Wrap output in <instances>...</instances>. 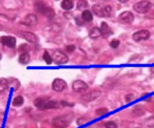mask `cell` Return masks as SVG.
Returning <instances> with one entry per match:
<instances>
[{
    "mask_svg": "<svg viewBox=\"0 0 154 128\" xmlns=\"http://www.w3.org/2000/svg\"><path fill=\"white\" fill-rule=\"evenodd\" d=\"M35 106L40 110H46V109H53V108H57L59 106L57 101H54L48 98L41 97L35 100Z\"/></svg>",
    "mask_w": 154,
    "mask_h": 128,
    "instance_id": "cell-1",
    "label": "cell"
},
{
    "mask_svg": "<svg viewBox=\"0 0 154 128\" xmlns=\"http://www.w3.org/2000/svg\"><path fill=\"white\" fill-rule=\"evenodd\" d=\"M71 122V118L69 116L56 117L51 121L54 128H67Z\"/></svg>",
    "mask_w": 154,
    "mask_h": 128,
    "instance_id": "cell-2",
    "label": "cell"
},
{
    "mask_svg": "<svg viewBox=\"0 0 154 128\" xmlns=\"http://www.w3.org/2000/svg\"><path fill=\"white\" fill-rule=\"evenodd\" d=\"M35 6H36L37 11H38L39 13L46 15V16L49 17V18L54 17V15H55V12L53 11V8H48V6H46V4H45L44 2L40 1V0H38V1H37L36 3H35Z\"/></svg>",
    "mask_w": 154,
    "mask_h": 128,
    "instance_id": "cell-3",
    "label": "cell"
},
{
    "mask_svg": "<svg viewBox=\"0 0 154 128\" xmlns=\"http://www.w3.org/2000/svg\"><path fill=\"white\" fill-rule=\"evenodd\" d=\"M51 59H53V61L58 65L65 64V63H67V61H68V57H67V56L61 51L54 52L53 56H51Z\"/></svg>",
    "mask_w": 154,
    "mask_h": 128,
    "instance_id": "cell-4",
    "label": "cell"
},
{
    "mask_svg": "<svg viewBox=\"0 0 154 128\" xmlns=\"http://www.w3.org/2000/svg\"><path fill=\"white\" fill-rule=\"evenodd\" d=\"M152 8V4L149 1H140L137 3L134 4L133 8L140 14H145V13L148 12L150 8Z\"/></svg>",
    "mask_w": 154,
    "mask_h": 128,
    "instance_id": "cell-5",
    "label": "cell"
},
{
    "mask_svg": "<svg viewBox=\"0 0 154 128\" xmlns=\"http://www.w3.org/2000/svg\"><path fill=\"white\" fill-rule=\"evenodd\" d=\"M72 89L75 92H85L88 89V85L82 80H77L72 83Z\"/></svg>",
    "mask_w": 154,
    "mask_h": 128,
    "instance_id": "cell-6",
    "label": "cell"
},
{
    "mask_svg": "<svg viewBox=\"0 0 154 128\" xmlns=\"http://www.w3.org/2000/svg\"><path fill=\"white\" fill-rule=\"evenodd\" d=\"M150 37V33L146 30H142V31H138L133 34V40H135L136 42H140V41H144L149 39Z\"/></svg>",
    "mask_w": 154,
    "mask_h": 128,
    "instance_id": "cell-7",
    "label": "cell"
},
{
    "mask_svg": "<svg viewBox=\"0 0 154 128\" xmlns=\"http://www.w3.org/2000/svg\"><path fill=\"white\" fill-rule=\"evenodd\" d=\"M66 88V82L63 79H55L53 82V89L55 92H62Z\"/></svg>",
    "mask_w": 154,
    "mask_h": 128,
    "instance_id": "cell-8",
    "label": "cell"
},
{
    "mask_svg": "<svg viewBox=\"0 0 154 128\" xmlns=\"http://www.w3.org/2000/svg\"><path fill=\"white\" fill-rule=\"evenodd\" d=\"M100 95H101V92H100L99 90H92V92H86V94L82 97V100H83V101H86V102H90V101L95 100L97 98H99Z\"/></svg>",
    "mask_w": 154,
    "mask_h": 128,
    "instance_id": "cell-9",
    "label": "cell"
},
{
    "mask_svg": "<svg viewBox=\"0 0 154 128\" xmlns=\"http://www.w3.org/2000/svg\"><path fill=\"white\" fill-rule=\"evenodd\" d=\"M1 43L3 45L8 47H14L16 45V39L14 37H11V36H4V37H1L0 39Z\"/></svg>",
    "mask_w": 154,
    "mask_h": 128,
    "instance_id": "cell-10",
    "label": "cell"
},
{
    "mask_svg": "<svg viewBox=\"0 0 154 128\" xmlns=\"http://www.w3.org/2000/svg\"><path fill=\"white\" fill-rule=\"evenodd\" d=\"M37 22H38V19L32 14L27 15L24 18V20H23V24L27 25V27H34V25L37 24Z\"/></svg>",
    "mask_w": 154,
    "mask_h": 128,
    "instance_id": "cell-11",
    "label": "cell"
},
{
    "mask_svg": "<svg viewBox=\"0 0 154 128\" xmlns=\"http://www.w3.org/2000/svg\"><path fill=\"white\" fill-rule=\"evenodd\" d=\"M133 19L134 17L131 12H123L120 15V20H122L125 23H131L133 21Z\"/></svg>",
    "mask_w": 154,
    "mask_h": 128,
    "instance_id": "cell-12",
    "label": "cell"
},
{
    "mask_svg": "<svg viewBox=\"0 0 154 128\" xmlns=\"http://www.w3.org/2000/svg\"><path fill=\"white\" fill-rule=\"evenodd\" d=\"M22 36L25 40H27L29 42H32V43H36L37 42V37L35 36V34H32L31 32H24L22 33Z\"/></svg>",
    "mask_w": 154,
    "mask_h": 128,
    "instance_id": "cell-13",
    "label": "cell"
},
{
    "mask_svg": "<svg viewBox=\"0 0 154 128\" xmlns=\"http://www.w3.org/2000/svg\"><path fill=\"white\" fill-rule=\"evenodd\" d=\"M92 11L94 13V15L99 17H104V8H102L100 4H94L92 6Z\"/></svg>",
    "mask_w": 154,
    "mask_h": 128,
    "instance_id": "cell-14",
    "label": "cell"
},
{
    "mask_svg": "<svg viewBox=\"0 0 154 128\" xmlns=\"http://www.w3.org/2000/svg\"><path fill=\"white\" fill-rule=\"evenodd\" d=\"M101 35H102V32H101V29H99V27H92L89 32V36H90V38H92V39L99 38Z\"/></svg>",
    "mask_w": 154,
    "mask_h": 128,
    "instance_id": "cell-15",
    "label": "cell"
},
{
    "mask_svg": "<svg viewBox=\"0 0 154 128\" xmlns=\"http://www.w3.org/2000/svg\"><path fill=\"white\" fill-rule=\"evenodd\" d=\"M82 19H83L84 21H86V22H89V21L92 20V14L90 11L88 10H85L83 11V13H82Z\"/></svg>",
    "mask_w": 154,
    "mask_h": 128,
    "instance_id": "cell-16",
    "label": "cell"
},
{
    "mask_svg": "<svg viewBox=\"0 0 154 128\" xmlns=\"http://www.w3.org/2000/svg\"><path fill=\"white\" fill-rule=\"evenodd\" d=\"M62 8H64L65 11H70L73 6L72 0H63L62 1Z\"/></svg>",
    "mask_w": 154,
    "mask_h": 128,
    "instance_id": "cell-17",
    "label": "cell"
},
{
    "mask_svg": "<svg viewBox=\"0 0 154 128\" xmlns=\"http://www.w3.org/2000/svg\"><path fill=\"white\" fill-rule=\"evenodd\" d=\"M8 87V81L4 78H0V94L6 90Z\"/></svg>",
    "mask_w": 154,
    "mask_h": 128,
    "instance_id": "cell-18",
    "label": "cell"
},
{
    "mask_svg": "<svg viewBox=\"0 0 154 128\" xmlns=\"http://www.w3.org/2000/svg\"><path fill=\"white\" fill-rule=\"evenodd\" d=\"M101 32L105 36H108V35L111 34V30L109 29V27H108V24L106 22H103L101 24Z\"/></svg>",
    "mask_w": 154,
    "mask_h": 128,
    "instance_id": "cell-19",
    "label": "cell"
},
{
    "mask_svg": "<svg viewBox=\"0 0 154 128\" xmlns=\"http://www.w3.org/2000/svg\"><path fill=\"white\" fill-rule=\"evenodd\" d=\"M19 62L21 64H27L29 62V55L27 53H23L19 57Z\"/></svg>",
    "mask_w": 154,
    "mask_h": 128,
    "instance_id": "cell-20",
    "label": "cell"
},
{
    "mask_svg": "<svg viewBox=\"0 0 154 128\" xmlns=\"http://www.w3.org/2000/svg\"><path fill=\"white\" fill-rule=\"evenodd\" d=\"M23 103H24V99H23V98L21 97V96L16 97L14 100H13V102H12L13 106H17V107H19V106H21Z\"/></svg>",
    "mask_w": 154,
    "mask_h": 128,
    "instance_id": "cell-21",
    "label": "cell"
},
{
    "mask_svg": "<svg viewBox=\"0 0 154 128\" xmlns=\"http://www.w3.org/2000/svg\"><path fill=\"white\" fill-rule=\"evenodd\" d=\"M88 6V2L86 0H79L78 1V4H77V8L78 10L80 11H85Z\"/></svg>",
    "mask_w": 154,
    "mask_h": 128,
    "instance_id": "cell-22",
    "label": "cell"
},
{
    "mask_svg": "<svg viewBox=\"0 0 154 128\" xmlns=\"http://www.w3.org/2000/svg\"><path fill=\"white\" fill-rule=\"evenodd\" d=\"M43 59L45 60V62H46L47 64H51V62H53V59H51V57L49 56V54L47 51H45L44 54H43Z\"/></svg>",
    "mask_w": 154,
    "mask_h": 128,
    "instance_id": "cell-23",
    "label": "cell"
},
{
    "mask_svg": "<svg viewBox=\"0 0 154 128\" xmlns=\"http://www.w3.org/2000/svg\"><path fill=\"white\" fill-rule=\"evenodd\" d=\"M111 14H112L111 6H109V5H106L105 8H104V17H109Z\"/></svg>",
    "mask_w": 154,
    "mask_h": 128,
    "instance_id": "cell-24",
    "label": "cell"
},
{
    "mask_svg": "<svg viewBox=\"0 0 154 128\" xmlns=\"http://www.w3.org/2000/svg\"><path fill=\"white\" fill-rule=\"evenodd\" d=\"M105 127L106 128H119L118 125H116V123L113 122V121H108V122H106Z\"/></svg>",
    "mask_w": 154,
    "mask_h": 128,
    "instance_id": "cell-25",
    "label": "cell"
},
{
    "mask_svg": "<svg viewBox=\"0 0 154 128\" xmlns=\"http://www.w3.org/2000/svg\"><path fill=\"white\" fill-rule=\"evenodd\" d=\"M119 45H120V40H118V39H114L110 42V46L113 47V48H116Z\"/></svg>",
    "mask_w": 154,
    "mask_h": 128,
    "instance_id": "cell-26",
    "label": "cell"
},
{
    "mask_svg": "<svg viewBox=\"0 0 154 128\" xmlns=\"http://www.w3.org/2000/svg\"><path fill=\"white\" fill-rule=\"evenodd\" d=\"M108 112V109L107 108H100V109L97 110V114L101 116V114H106Z\"/></svg>",
    "mask_w": 154,
    "mask_h": 128,
    "instance_id": "cell-27",
    "label": "cell"
},
{
    "mask_svg": "<svg viewBox=\"0 0 154 128\" xmlns=\"http://www.w3.org/2000/svg\"><path fill=\"white\" fill-rule=\"evenodd\" d=\"M66 49H67V52H69V53H72L73 49H75V46H73V45H70V46H66Z\"/></svg>",
    "mask_w": 154,
    "mask_h": 128,
    "instance_id": "cell-28",
    "label": "cell"
},
{
    "mask_svg": "<svg viewBox=\"0 0 154 128\" xmlns=\"http://www.w3.org/2000/svg\"><path fill=\"white\" fill-rule=\"evenodd\" d=\"M132 98H133V96H132V95H129V96H127V97H126V100H127V102H129L130 100L132 99Z\"/></svg>",
    "mask_w": 154,
    "mask_h": 128,
    "instance_id": "cell-29",
    "label": "cell"
},
{
    "mask_svg": "<svg viewBox=\"0 0 154 128\" xmlns=\"http://www.w3.org/2000/svg\"><path fill=\"white\" fill-rule=\"evenodd\" d=\"M119 1H120L121 3H126V2H127L128 0H119Z\"/></svg>",
    "mask_w": 154,
    "mask_h": 128,
    "instance_id": "cell-30",
    "label": "cell"
},
{
    "mask_svg": "<svg viewBox=\"0 0 154 128\" xmlns=\"http://www.w3.org/2000/svg\"><path fill=\"white\" fill-rule=\"evenodd\" d=\"M1 30H2V27H1V25H0V31H1Z\"/></svg>",
    "mask_w": 154,
    "mask_h": 128,
    "instance_id": "cell-31",
    "label": "cell"
},
{
    "mask_svg": "<svg viewBox=\"0 0 154 128\" xmlns=\"http://www.w3.org/2000/svg\"><path fill=\"white\" fill-rule=\"evenodd\" d=\"M151 70H152V71H153V73H154V67H153V68H152V69H151Z\"/></svg>",
    "mask_w": 154,
    "mask_h": 128,
    "instance_id": "cell-32",
    "label": "cell"
},
{
    "mask_svg": "<svg viewBox=\"0 0 154 128\" xmlns=\"http://www.w3.org/2000/svg\"><path fill=\"white\" fill-rule=\"evenodd\" d=\"M0 60H1V54H0Z\"/></svg>",
    "mask_w": 154,
    "mask_h": 128,
    "instance_id": "cell-33",
    "label": "cell"
}]
</instances>
